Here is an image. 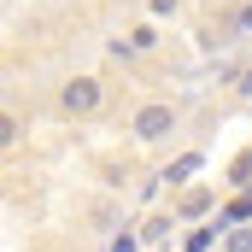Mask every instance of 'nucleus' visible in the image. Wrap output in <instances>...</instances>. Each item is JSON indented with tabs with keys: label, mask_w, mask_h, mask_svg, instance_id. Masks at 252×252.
Returning <instances> with one entry per match:
<instances>
[{
	"label": "nucleus",
	"mask_w": 252,
	"mask_h": 252,
	"mask_svg": "<svg viewBox=\"0 0 252 252\" xmlns=\"http://www.w3.org/2000/svg\"><path fill=\"white\" fill-rule=\"evenodd\" d=\"M106 106V82L94 76V70H76V76H64L59 94H53V112H59L64 124H76V118H94Z\"/></svg>",
	"instance_id": "f257e3e1"
},
{
	"label": "nucleus",
	"mask_w": 252,
	"mask_h": 252,
	"mask_svg": "<svg viewBox=\"0 0 252 252\" xmlns=\"http://www.w3.org/2000/svg\"><path fill=\"white\" fill-rule=\"evenodd\" d=\"M176 129H182V106H176V100H141V106L129 112V135H135L141 147H164Z\"/></svg>",
	"instance_id": "f03ea898"
},
{
	"label": "nucleus",
	"mask_w": 252,
	"mask_h": 252,
	"mask_svg": "<svg viewBox=\"0 0 252 252\" xmlns=\"http://www.w3.org/2000/svg\"><path fill=\"white\" fill-rule=\"evenodd\" d=\"M153 47H158V24H153V18H141L124 41H112V53H118V59H129V53H153Z\"/></svg>",
	"instance_id": "7ed1b4c3"
},
{
	"label": "nucleus",
	"mask_w": 252,
	"mask_h": 252,
	"mask_svg": "<svg viewBox=\"0 0 252 252\" xmlns=\"http://www.w3.org/2000/svg\"><path fill=\"white\" fill-rule=\"evenodd\" d=\"M211 205H217V193H211V188H188L182 199H176V211H170V217H176V223H193V217H205Z\"/></svg>",
	"instance_id": "20e7f679"
},
{
	"label": "nucleus",
	"mask_w": 252,
	"mask_h": 252,
	"mask_svg": "<svg viewBox=\"0 0 252 252\" xmlns=\"http://www.w3.org/2000/svg\"><path fill=\"white\" fill-rule=\"evenodd\" d=\"M18 141H24V124H18V112H0V158H6Z\"/></svg>",
	"instance_id": "39448f33"
},
{
	"label": "nucleus",
	"mask_w": 252,
	"mask_h": 252,
	"mask_svg": "<svg viewBox=\"0 0 252 252\" xmlns=\"http://www.w3.org/2000/svg\"><path fill=\"white\" fill-rule=\"evenodd\" d=\"M193 170H199V153H182V158H176V164H170L164 176H170V182H188Z\"/></svg>",
	"instance_id": "423d86ee"
},
{
	"label": "nucleus",
	"mask_w": 252,
	"mask_h": 252,
	"mask_svg": "<svg viewBox=\"0 0 252 252\" xmlns=\"http://www.w3.org/2000/svg\"><path fill=\"white\" fill-rule=\"evenodd\" d=\"M223 252H252V223H241V229H229V241H223Z\"/></svg>",
	"instance_id": "0eeeda50"
},
{
	"label": "nucleus",
	"mask_w": 252,
	"mask_h": 252,
	"mask_svg": "<svg viewBox=\"0 0 252 252\" xmlns=\"http://www.w3.org/2000/svg\"><path fill=\"white\" fill-rule=\"evenodd\" d=\"M170 223H176V217H147V229H141V241H147V247H158V241H164V229H170Z\"/></svg>",
	"instance_id": "6e6552de"
},
{
	"label": "nucleus",
	"mask_w": 252,
	"mask_h": 252,
	"mask_svg": "<svg viewBox=\"0 0 252 252\" xmlns=\"http://www.w3.org/2000/svg\"><path fill=\"white\" fill-rule=\"evenodd\" d=\"M176 12H182V0H147V18H153V24H158V18H176Z\"/></svg>",
	"instance_id": "1a4fd4ad"
},
{
	"label": "nucleus",
	"mask_w": 252,
	"mask_h": 252,
	"mask_svg": "<svg viewBox=\"0 0 252 252\" xmlns=\"http://www.w3.org/2000/svg\"><path fill=\"white\" fill-rule=\"evenodd\" d=\"M229 182H235V188H247V182H252V153H247V158H235V170H229Z\"/></svg>",
	"instance_id": "9d476101"
},
{
	"label": "nucleus",
	"mask_w": 252,
	"mask_h": 252,
	"mask_svg": "<svg viewBox=\"0 0 252 252\" xmlns=\"http://www.w3.org/2000/svg\"><path fill=\"white\" fill-rule=\"evenodd\" d=\"M211 235H217V223H211V229H193V235H188V252H205V247H211Z\"/></svg>",
	"instance_id": "9b49d317"
},
{
	"label": "nucleus",
	"mask_w": 252,
	"mask_h": 252,
	"mask_svg": "<svg viewBox=\"0 0 252 252\" xmlns=\"http://www.w3.org/2000/svg\"><path fill=\"white\" fill-rule=\"evenodd\" d=\"M235 30H252V0L241 6V18H235Z\"/></svg>",
	"instance_id": "f8f14e48"
},
{
	"label": "nucleus",
	"mask_w": 252,
	"mask_h": 252,
	"mask_svg": "<svg viewBox=\"0 0 252 252\" xmlns=\"http://www.w3.org/2000/svg\"><path fill=\"white\" fill-rule=\"evenodd\" d=\"M241 94H252V70H247V76H241Z\"/></svg>",
	"instance_id": "ddd939ff"
}]
</instances>
